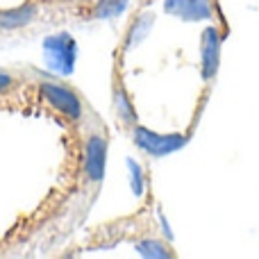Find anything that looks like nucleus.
I'll list each match as a JSON object with an SVG mask.
<instances>
[{"mask_svg": "<svg viewBox=\"0 0 259 259\" xmlns=\"http://www.w3.org/2000/svg\"><path fill=\"white\" fill-rule=\"evenodd\" d=\"M44 59L48 68L59 75H71L77 59V44L68 32L46 36L44 41Z\"/></svg>", "mask_w": 259, "mask_h": 259, "instance_id": "obj_1", "label": "nucleus"}, {"mask_svg": "<svg viewBox=\"0 0 259 259\" xmlns=\"http://www.w3.org/2000/svg\"><path fill=\"white\" fill-rule=\"evenodd\" d=\"M134 143L152 157H166L187 146L184 134H157L143 125H134Z\"/></svg>", "mask_w": 259, "mask_h": 259, "instance_id": "obj_2", "label": "nucleus"}, {"mask_svg": "<svg viewBox=\"0 0 259 259\" xmlns=\"http://www.w3.org/2000/svg\"><path fill=\"white\" fill-rule=\"evenodd\" d=\"M41 94L46 96V100L53 107H57L66 116H71L73 121H80L82 118V100L73 89L55 84V82H41Z\"/></svg>", "mask_w": 259, "mask_h": 259, "instance_id": "obj_3", "label": "nucleus"}, {"mask_svg": "<svg viewBox=\"0 0 259 259\" xmlns=\"http://www.w3.org/2000/svg\"><path fill=\"white\" fill-rule=\"evenodd\" d=\"M107 164V139L103 134H91L84 146V173L91 182H100Z\"/></svg>", "mask_w": 259, "mask_h": 259, "instance_id": "obj_4", "label": "nucleus"}, {"mask_svg": "<svg viewBox=\"0 0 259 259\" xmlns=\"http://www.w3.org/2000/svg\"><path fill=\"white\" fill-rule=\"evenodd\" d=\"M200 55H202V77L214 80L221 64V34L216 27H207L200 39Z\"/></svg>", "mask_w": 259, "mask_h": 259, "instance_id": "obj_5", "label": "nucleus"}, {"mask_svg": "<svg viewBox=\"0 0 259 259\" xmlns=\"http://www.w3.org/2000/svg\"><path fill=\"white\" fill-rule=\"evenodd\" d=\"M164 9L182 21H207L211 18L209 0H164Z\"/></svg>", "mask_w": 259, "mask_h": 259, "instance_id": "obj_6", "label": "nucleus"}, {"mask_svg": "<svg viewBox=\"0 0 259 259\" xmlns=\"http://www.w3.org/2000/svg\"><path fill=\"white\" fill-rule=\"evenodd\" d=\"M36 5L27 3L23 7L9 9V12H0V30H16V27H23L36 16Z\"/></svg>", "mask_w": 259, "mask_h": 259, "instance_id": "obj_7", "label": "nucleus"}, {"mask_svg": "<svg viewBox=\"0 0 259 259\" xmlns=\"http://www.w3.org/2000/svg\"><path fill=\"white\" fill-rule=\"evenodd\" d=\"M114 107H116L118 116L123 118V123H127V125H137V114H134L132 103L127 100V96H125L123 89L114 91Z\"/></svg>", "mask_w": 259, "mask_h": 259, "instance_id": "obj_8", "label": "nucleus"}, {"mask_svg": "<svg viewBox=\"0 0 259 259\" xmlns=\"http://www.w3.org/2000/svg\"><path fill=\"white\" fill-rule=\"evenodd\" d=\"M137 250H139V255H143V257H159V259L173 257V252H170L161 241H157V239H143V241H139Z\"/></svg>", "mask_w": 259, "mask_h": 259, "instance_id": "obj_9", "label": "nucleus"}, {"mask_svg": "<svg viewBox=\"0 0 259 259\" xmlns=\"http://www.w3.org/2000/svg\"><path fill=\"white\" fill-rule=\"evenodd\" d=\"M127 0H100L96 7V16L98 18H109V16H118L125 12Z\"/></svg>", "mask_w": 259, "mask_h": 259, "instance_id": "obj_10", "label": "nucleus"}, {"mask_svg": "<svg viewBox=\"0 0 259 259\" xmlns=\"http://www.w3.org/2000/svg\"><path fill=\"white\" fill-rule=\"evenodd\" d=\"M127 168H130V184H132V191L137 193V196H141V193H143V184H146L141 166H139L137 159H127Z\"/></svg>", "mask_w": 259, "mask_h": 259, "instance_id": "obj_11", "label": "nucleus"}, {"mask_svg": "<svg viewBox=\"0 0 259 259\" xmlns=\"http://www.w3.org/2000/svg\"><path fill=\"white\" fill-rule=\"evenodd\" d=\"M14 82V77H12V73H7V71H0V91H5L9 84Z\"/></svg>", "mask_w": 259, "mask_h": 259, "instance_id": "obj_12", "label": "nucleus"}]
</instances>
